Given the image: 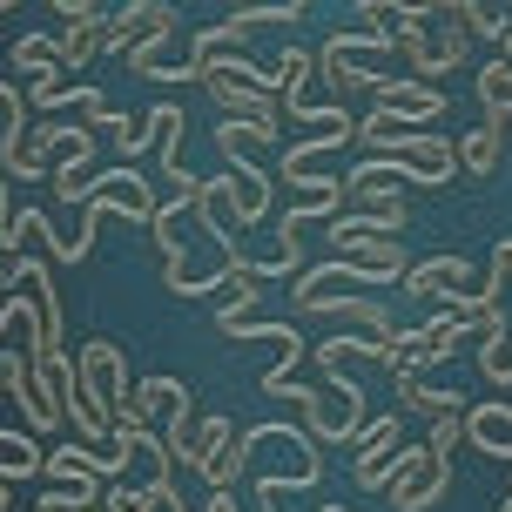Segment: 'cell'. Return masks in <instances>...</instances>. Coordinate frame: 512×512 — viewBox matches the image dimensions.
<instances>
[{
  "mask_svg": "<svg viewBox=\"0 0 512 512\" xmlns=\"http://www.w3.org/2000/svg\"><path fill=\"white\" fill-rule=\"evenodd\" d=\"M486 7H499V14H512V0H486Z\"/></svg>",
  "mask_w": 512,
  "mask_h": 512,
  "instance_id": "cell-36",
  "label": "cell"
},
{
  "mask_svg": "<svg viewBox=\"0 0 512 512\" xmlns=\"http://www.w3.org/2000/svg\"><path fill=\"white\" fill-rule=\"evenodd\" d=\"M102 27L108 21H95V14H75V21L61 27V54H68V68H75V75L102 54Z\"/></svg>",
  "mask_w": 512,
  "mask_h": 512,
  "instance_id": "cell-24",
  "label": "cell"
},
{
  "mask_svg": "<svg viewBox=\"0 0 512 512\" xmlns=\"http://www.w3.org/2000/svg\"><path fill=\"white\" fill-rule=\"evenodd\" d=\"M236 7H250V0H236Z\"/></svg>",
  "mask_w": 512,
  "mask_h": 512,
  "instance_id": "cell-42",
  "label": "cell"
},
{
  "mask_svg": "<svg viewBox=\"0 0 512 512\" xmlns=\"http://www.w3.org/2000/svg\"><path fill=\"white\" fill-rule=\"evenodd\" d=\"M398 459H405L398 411H391V418H371V425L358 432V486L364 492H384V486H391V472H398Z\"/></svg>",
  "mask_w": 512,
  "mask_h": 512,
  "instance_id": "cell-8",
  "label": "cell"
},
{
  "mask_svg": "<svg viewBox=\"0 0 512 512\" xmlns=\"http://www.w3.org/2000/svg\"><path fill=\"white\" fill-rule=\"evenodd\" d=\"M398 411H418V418H445V411H465L459 391H438L425 378H398Z\"/></svg>",
  "mask_w": 512,
  "mask_h": 512,
  "instance_id": "cell-23",
  "label": "cell"
},
{
  "mask_svg": "<svg viewBox=\"0 0 512 512\" xmlns=\"http://www.w3.org/2000/svg\"><path fill=\"white\" fill-rule=\"evenodd\" d=\"M7 230H14V209H7V169H0V243H7Z\"/></svg>",
  "mask_w": 512,
  "mask_h": 512,
  "instance_id": "cell-34",
  "label": "cell"
},
{
  "mask_svg": "<svg viewBox=\"0 0 512 512\" xmlns=\"http://www.w3.org/2000/svg\"><path fill=\"white\" fill-rule=\"evenodd\" d=\"M499 155H506V122H492V115H486L479 128H465V135H459V169L472 182H486L492 169H499Z\"/></svg>",
  "mask_w": 512,
  "mask_h": 512,
  "instance_id": "cell-14",
  "label": "cell"
},
{
  "mask_svg": "<svg viewBox=\"0 0 512 512\" xmlns=\"http://www.w3.org/2000/svg\"><path fill=\"white\" fill-rule=\"evenodd\" d=\"M223 189H230V203H236V223H263L270 216V176L256 162H230L223 169Z\"/></svg>",
  "mask_w": 512,
  "mask_h": 512,
  "instance_id": "cell-15",
  "label": "cell"
},
{
  "mask_svg": "<svg viewBox=\"0 0 512 512\" xmlns=\"http://www.w3.org/2000/svg\"><path fill=\"white\" fill-rule=\"evenodd\" d=\"M0 512H7V479H0Z\"/></svg>",
  "mask_w": 512,
  "mask_h": 512,
  "instance_id": "cell-39",
  "label": "cell"
},
{
  "mask_svg": "<svg viewBox=\"0 0 512 512\" xmlns=\"http://www.w3.org/2000/svg\"><path fill=\"white\" fill-rule=\"evenodd\" d=\"M391 506L398 512H432L445 492H452V459H438L432 445H405V459L391 472Z\"/></svg>",
  "mask_w": 512,
  "mask_h": 512,
  "instance_id": "cell-6",
  "label": "cell"
},
{
  "mask_svg": "<svg viewBox=\"0 0 512 512\" xmlns=\"http://www.w3.org/2000/svg\"><path fill=\"white\" fill-rule=\"evenodd\" d=\"M479 283L486 277H479L465 256H425V263L405 270V290L425 297V304H465V297H479Z\"/></svg>",
  "mask_w": 512,
  "mask_h": 512,
  "instance_id": "cell-7",
  "label": "cell"
},
{
  "mask_svg": "<svg viewBox=\"0 0 512 512\" xmlns=\"http://www.w3.org/2000/svg\"><path fill=\"white\" fill-rule=\"evenodd\" d=\"M14 263H21V250H7V243H0V304L14 297Z\"/></svg>",
  "mask_w": 512,
  "mask_h": 512,
  "instance_id": "cell-33",
  "label": "cell"
},
{
  "mask_svg": "<svg viewBox=\"0 0 512 512\" xmlns=\"http://www.w3.org/2000/svg\"><path fill=\"white\" fill-rule=\"evenodd\" d=\"M358 135L384 155V162H398L411 182H425V189L452 182V169H459V142H452V135H438V128H411V122H398V115H384V108L364 115Z\"/></svg>",
  "mask_w": 512,
  "mask_h": 512,
  "instance_id": "cell-1",
  "label": "cell"
},
{
  "mask_svg": "<svg viewBox=\"0 0 512 512\" xmlns=\"http://www.w3.org/2000/svg\"><path fill=\"white\" fill-rule=\"evenodd\" d=\"M102 506L108 512H162V506H155V492H149V479H142V486H135V479H108Z\"/></svg>",
  "mask_w": 512,
  "mask_h": 512,
  "instance_id": "cell-28",
  "label": "cell"
},
{
  "mask_svg": "<svg viewBox=\"0 0 512 512\" xmlns=\"http://www.w3.org/2000/svg\"><path fill=\"white\" fill-rule=\"evenodd\" d=\"M7 61H14L21 75H34V81L68 75V54H61V41H48V34H21V41L7 48Z\"/></svg>",
  "mask_w": 512,
  "mask_h": 512,
  "instance_id": "cell-21",
  "label": "cell"
},
{
  "mask_svg": "<svg viewBox=\"0 0 512 512\" xmlns=\"http://www.w3.org/2000/svg\"><path fill=\"white\" fill-rule=\"evenodd\" d=\"M277 128L283 122H236V115H223L216 149H223V162H256L263 149H277Z\"/></svg>",
  "mask_w": 512,
  "mask_h": 512,
  "instance_id": "cell-17",
  "label": "cell"
},
{
  "mask_svg": "<svg viewBox=\"0 0 512 512\" xmlns=\"http://www.w3.org/2000/svg\"><path fill=\"white\" fill-rule=\"evenodd\" d=\"M34 378H41V391H48V405L68 418V398L81 391V371L68 351H34Z\"/></svg>",
  "mask_w": 512,
  "mask_h": 512,
  "instance_id": "cell-20",
  "label": "cell"
},
{
  "mask_svg": "<svg viewBox=\"0 0 512 512\" xmlns=\"http://www.w3.org/2000/svg\"><path fill=\"white\" fill-rule=\"evenodd\" d=\"M317 512H358V506H317Z\"/></svg>",
  "mask_w": 512,
  "mask_h": 512,
  "instance_id": "cell-37",
  "label": "cell"
},
{
  "mask_svg": "<svg viewBox=\"0 0 512 512\" xmlns=\"http://www.w3.org/2000/svg\"><path fill=\"white\" fill-rule=\"evenodd\" d=\"M432 364H438V344L425 337V324H418V331H398L391 351H384V371H391V378H425Z\"/></svg>",
  "mask_w": 512,
  "mask_h": 512,
  "instance_id": "cell-19",
  "label": "cell"
},
{
  "mask_svg": "<svg viewBox=\"0 0 512 512\" xmlns=\"http://www.w3.org/2000/svg\"><path fill=\"white\" fill-rule=\"evenodd\" d=\"M425 445H432L438 459H452V452L465 445V411H445V418H432V438H425Z\"/></svg>",
  "mask_w": 512,
  "mask_h": 512,
  "instance_id": "cell-31",
  "label": "cell"
},
{
  "mask_svg": "<svg viewBox=\"0 0 512 512\" xmlns=\"http://www.w3.org/2000/svg\"><path fill=\"white\" fill-rule=\"evenodd\" d=\"M41 472H48L54 486H102L95 445H61V452H48V459H41Z\"/></svg>",
  "mask_w": 512,
  "mask_h": 512,
  "instance_id": "cell-22",
  "label": "cell"
},
{
  "mask_svg": "<svg viewBox=\"0 0 512 512\" xmlns=\"http://www.w3.org/2000/svg\"><path fill=\"white\" fill-rule=\"evenodd\" d=\"M304 7H310V0H290V14H304Z\"/></svg>",
  "mask_w": 512,
  "mask_h": 512,
  "instance_id": "cell-38",
  "label": "cell"
},
{
  "mask_svg": "<svg viewBox=\"0 0 512 512\" xmlns=\"http://www.w3.org/2000/svg\"><path fill=\"white\" fill-rule=\"evenodd\" d=\"M499 61H512V27H506V41H499Z\"/></svg>",
  "mask_w": 512,
  "mask_h": 512,
  "instance_id": "cell-35",
  "label": "cell"
},
{
  "mask_svg": "<svg viewBox=\"0 0 512 512\" xmlns=\"http://www.w3.org/2000/svg\"><path fill=\"white\" fill-rule=\"evenodd\" d=\"M499 512H512V492H506V499H499Z\"/></svg>",
  "mask_w": 512,
  "mask_h": 512,
  "instance_id": "cell-40",
  "label": "cell"
},
{
  "mask_svg": "<svg viewBox=\"0 0 512 512\" xmlns=\"http://www.w3.org/2000/svg\"><path fill=\"white\" fill-rule=\"evenodd\" d=\"M243 34H250V27L236 21H223V27H203V34H196V41H189V75L203 81L209 68H216V61H236V54H243Z\"/></svg>",
  "mask_w": 512,
  "mask_h": 512,
  "instance_id": "cell-16",
  "label": "cell"
},
{
  "mask_svg": "<svg viewBox=\"0 0 512 512\" xmlns=\"http://www.w3.org/2000/svg\"><path fill=\"white\" fill-rule=\"evenodd\" d=\"M108 142H115V149H122V162H128L135 149H149V142H155V122H149V115H142V122H122Z\"/></svg>",
  "mask_w": 512,
  "mask_h": 512,
  "instance_id": "cell-32",
  "label": "cell"
},
{
  "mask_svg": "<svg viewBox=\"0 0 512 512\" xmlns=\"http://www.w3.org/2000/svg\"><path fill=\"white\" fill-rule=\"evenodd\" d=\"M182 411H196V391L182 378H142L135 384V398H128V418H142V425H176Z\"/></svg>",
  "mask_w": 512,
  "mask_h": 512,
  "instance_id": "cell-12",
  "label": "cell"
},
{
  "mask_svg": "<svg viewBox=\"0 0 512 512\" xmlns=\"http://www.w3.org/2000/svg\"><path fill=\"white\" fill-rule=\"evenodd\" d=\"M48 189H54V203H88L95 176H88V162H54V169H48Z\"/></svg>",
  "mask_w": 512,
  "mask_h": 512,
  "instance_id": "cell-27",
  "label": "cell"
},
{
  "mask_svg": "<svg viewBox=\"0 0 512 512\" xmlns=\"http://www.w3.org/2000/svg\"><path fill=\"white\" fill-rule=\"evenodd\" d=\"M21 128H34V108L21 102V88H7V81H0V142H7V135H21Z\"/></svg>",
  "mask_w": 512,
  "mask_h": 512,
  "instance_id": "cell-30",
  "label": "cell"
},
{
  "mask_svg": "<svg viewBox=\"0 0 512 512\" xmlns=\"http://www.w3.org/2000/svg\"><path fill=\"white\" fill-rule=\"evenodd\" d=\"M41 459H48V452H41L34 438L0 432V479H7V486H14V479H34V472H41Z\"/></svg>",
  "mask_w": 512,
  "mask_h": 512,
  "instance_id": "cell-25",
  "label": "cell"
},
{
  "mask_svg": "<svg viewBox=\"0 0 512 512\" xmlns=\"http://www.w3.org/2000/svg\"><path fill=\"white\" fill-rule=\"evenodd\" d=\"M230 438H236V432H230V418H196V452H189V472H196L209 452H223Z\"/></svg>",
  "mask_w": 512,
  "mask_h": 512,
  "instance_id": "cell-29",
  "label": "cell"
},
{
  "mask_svg": "<svg viewBox=\"0 0 512 512\" xmlns=\"http://www.w3.org/2000/svg\"><path fill=\"white\" fill-rule=\"evenodd\" d=\"M88 512H108V506H88Z\"/></svg>",
  "mask_w": 512,
  "mask_h": 512,
  "instance_id": "cell-41",
  "label": "cell"
},
{
  "mask_svg": "<svg viewBox=\"0 0 512 512\" xmlns=\"http://www.w3.org/2000/svg\"><path fill=\"white\" fill-rule=\"evenodd\" d=\"M108 209H122V216H135V223H155V182L149 176H135V169H108V176H95V189H88V203H81V223L75 236H61L54 243V263H81V256L95 250V223H102Z\"/></svg>",
  "mask_w": 512,
  "mask_h": 512,
  "instance_id": "cell-2",
  "label": "cell"
},
{
  "mask_svg": "<svg viewBox=\"0 0 512 512\" xmlns=\"http://www.w3.org/2000/svg\"><path fill=\"white\" fill-rule=\"evenodd\" d=\"M371 95H378L384 115H398V122H411V128H425V122L445 115V95H438L432 81H418V75H384Z\"/></svg>",
  "mask_w": 512,
  "mask_h": 512,
  "instance_id": "cell-10",
  "label": "cell"
},
{
  "mask_svg": "<svg viewBox=\"0 0 512 512\" xmlns=\"http://www.w3.org/2000/svg\"><path fill=\"white\" fill-rule=\"evenodd\" d=\"M398 54V34L391 27H351V34H331L324 48H317V68L331 81L337 95H351V88H378V61Z\"/></svg>",
  "mask_w": 512,
  "mask_h": 512,
  "instance_id": "cell-3",
  "label": "cell"
},
{
  "mask_svg": "<svg viewBox=\"0 0 512 512\" xmlns=\"http://www.w3.org/2000/svg\"><path fill=\"white\" fill-rule=\"evenodd\" d=\"M256 297H263V277H256V270H230L223 290H216V324L236 331L243 317H256Z\"/></svg>",
  "mask_w": 512,
  "mask_h": 512,
  "instance_id": "cell-18",
  "label": "cell"
},
{
  "mask_svg": "<svg viewBox=\"0 0 512 512\" xmlns=\"http://www.w3.org/2000/svg\"><path fill=\"white\" fill-rule=\"evenodd\" d=\"M371 236H405V203H378V209H337L331 216V250L351 256Z\"/></svg>",
  "mask_w": 512,
  "mask_h": 512,
  "instance_id": "cell-11",
  "label": "cell"
},
{
  "mask_svg": "<svg viewBox=\"0 0 512 512\" xmlns=\"http://www.w3.org/2000/svg\"><path fill=\"white\" fill-rule=\"evenodd\" d=\"M358 290H371V277H364L351 256H331L324 270H304L297 277V310H331V304H344V297H358Z\"/></svg>",
  "mask_w": 512,
  "mask_h": 512,
  "instance_id": "cell-9",
  "label": "cell"
},
{
  "mask_svg": "<svg viewBox=\"0 0 512 512\" xmlns=\"http://www.w3.org/2000/svg\"><path fill=\"white\" fill-rule=\"evenodd\" d=\"M465 438L479 445V452H492V459L512 465V405L506 398H486V405L465 411Z\"/></svg>",
  "mask_w": 512,
  "mask_h": 512,
  "instance_id": "cell-13",
  "label": "cell"
},
{
  "mask_svg": "<svg viewBox=\"0 0 512 512\" xmlns=\"http://www.w3.org/2000/svg\"><path fill=\"white\" fill-rule=\"evenodd\" d=\"M297 405H304V418H310V432L317 438H331V445H344V438H358L371 418H364V391L351 378H324V384H283ZM277 391V398H283Z\"/></svg>",
  "mask_w": 512,
  "mask_h": 512,
  "instance_id": "cell-4",
  "label": "cell"
},
{
  "mask_svg": "<svg viewBox=\"0 0 512 512\" xmlns=\"http://www.w3.org/2000/svg\"><path fill=\"white\" fill-rule=\"evenodd\" d=\"M479 102H486L492 122H506V115H512V61H499V54H492L486 68H479Z\"/></svg>",
  "mask_w": 512,
  "mask_h": 512,
  "instance_id": "cell-26",
  "label": "cell"
},
{
  "mask_svg": "<svg viewBox=\"0 0 512 512\" xmlns=\"http://www.w3.org/2000/svg\"><path fill=\"white\" fill-rule=\"evenodd\" d=\"M81 398L108 418V432L128 418V398H135V384H128V358H122V344H108V337H95V344H81Z\"/></svg>",
  "mask_w": 512,
  "mask_h": 512,
  "instance_id": "cell-5",
  "label": "cell"
}]
</instances>
